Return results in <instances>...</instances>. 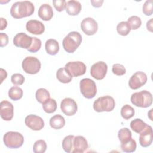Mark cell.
Instances as JSON below:
<instances>
[{"label":"cell","instance_id":"4dcf8cb0","mask_svg":"<svg viewBox=\"0 0 153 153\" xmlns=\"http://www.w3.org/2000/svg\"><path fill=\"white\" fill-rule=\"evenodd\" d=\"M74 136L69 135L66 136L62 141V148L66 152H71L73 148V140Z\"/></svg>","mask_w":153,"mask_h":153},{"label":"cell","instance_id":"4fadbf2b","mask_svg":"<svg viewBox=\"0 0 153 153\" xmlns=\"http://www.w3.org/2000/svg\"><path fill=\"white\" fill-rule=\"evenodd\" d=\"M81 27L83 32L87 35H93L97 31L98 25L93 18L87 17L81 22Z\"/></svg>","mask_w":153,"mask_h":153},{"label":"cell","instance_id":"8992f818","mask_svg":"<svg viewBox=\"0 0 153 153\" xmlns=\"http://www.w3.org/2000/svg\"><path fill=\"white\" fill-rule=\"evenodd\" d=\"M80 91L83 96L87 99L93 98L97 93L96 83L90 78H84L79 82Z\"/></svg>","mask_w":153,"mask_h":153},{"label":"cell","instance_id":"7bdbcfd3","mask_svg":"<svg viewBox=\"0 0 153 153\" xmlns=\"http://www.w3.org/2000/svg\"><path fill=\"white\" fill-rule=\"evenodd\" d=\"M1 30H4V29L6 28L7 26V22L6 20V19L1 17Z\"/></svg>","mask_w":153,"mask_h":153},{"label":"cell","instance_id":"ac0fdd59","mask_svg":"<svg viewBox=\"0 0 153 153\" xmlns=\"http://www.w3.org/2000/svg\"><path fill=\"white\" fill-rule=\"evenodd\" d=\"M88 147L86 139L82 136H74L73 140V148L72 152L82 153L85 151Z\"/></svg>","mask_w":153,"mask_h":153},{"label":"cell","instance_id":"d4e9b609","mask_svg":"<svg viewBox=\"0 0 153 153\" xmlns=\"http://www.w3.org/2000/svg\"><path fill=\"white\" fill-rule=\"evenodd\" d=\"M121 148L125 152H133L136 149V142L134 139L131 137L128 140L121 143Z\"/></svg>","mask_w":153,"mask_h":153},{"label":"cell","instance_id":"1f68e13d","mask_svg":"<svg viewBox=\"0 0 153 153\" xmlns=\"http://www.w3.org/2000/svg\"><path fill=\"white\" fill-rule=\"evenodd\" d=\"M131 132L128 128H123L118 133V137L121 143L128 140L131 137Z\"/></svg>","mask_w":153,"mask_h":153},{"label":"cell","instance_id":"ffe728a7","mask_svg":"<svg viewBox=\"0 0 153 153\" xmlns=\"http://www.w3.org/2000/svg\"><path fill=\"white\" fill-rule=\"evenodd\" d=\"M66 11L70 16H76L81 10V4L77 1H69L66 4Z\"/></svg>","mask_w":153,"mask_h":153},{"label":"cell","instance_id":"9c48e42d","mask_svg":"<svg viewBox=\"0 0 153 153\" xmlns=\"http://www.w3.org/2000/svg\"><path fill=\"white\" fill-rule=\"evenodd\" d=\"M108 71V66L106 63L102 61L97 62L94 63L90 69V74L94 79L97 80L103 79Z\"/></svg>","mask_w":153,"mask_h":153},{"label":"cell","instance_id":"60d3db41","mask_svg":"<svg viewBox=\"0 0 153 153\" xmlns=\"http://www.w3.org/2000/svg\"><path fill=\"white\" fill-rule=\"evenodd\" d=\"M103 2V1L102 0V1H93L91 0V3L92 4V5L94 7H96V8H98V7H100L102 6V4Z\"/></svg>","mask_w":153,"mask_h":153},{"label":"cell","instance_id":"74e56055","mask_svg":"<svg viewBox=\"0 0 153 153\" xmlns=\"http://www.w3.org/2000/svg\"><path fill=\"white\" fill-rule=\"evenodd\" d=\"M11 81L13 84L20 85L23 84L25 81V77L20 74L16 73L12 75L11 77Z\"/></svg>","mask_w":153,"mask_h":153},{"label":"cell","instance_id":"484cf974","mask_svg":"<svg viewBox=\"0 0 153 153\" xmlns=\"http://www.w3.org/2000/svg\"><path fill=\"white\" fill-rule=\"evenodd\" d=\"M35 96L37 101L43 104L47 100L50 99V93L47 90L44 88H41L36 90Z\"/></svg>","mask_w":153,"mask_h":153},{"label":"cell","instance_id":"d6986e66","mask_svg":"<svg viewBox=\"0 0 153 153\" xmlns=\"http://www.w3.org/2000/svg\"><path fill=\"white\" fill-rule=\"evenodd\" d=\"M38 14L42 20L48 21L51 20L53 16V8L49 4H42L39 8Z\"/></svg>","mask_w":153,"mask_h":153},{"label":"cell","instance_id":"d6a6232c","mask_svg":"<svg viewBox=\"0 0 153 153\" xmlns=\"http://www.w3.org/2000/svg\"><path fill=\"white\" fill-rule=\"evenodd\" d=\"M46 149L47 143L42 139L36 141L33 146V151L35 153H44Z\"/></svg>","mask_w":153,"mask_h":153},{"label":"cell","instance_id":"ba28073f","mask_svg":"<svg viewBox=\"0 0 153 153\" xmlns=\"http://www.w3.org/2000/svg\"><path fill=\"white\" fill-rule=\"evenodd\" d=\"M71 74L72 77H76L84 75L86 72L85 65L80 61L69 62L65 67Z\"/></svg>","mask_w":153,"mask_h":153},{"label":"cell","instance_id":"8d00e7d4","mask_svg":"<svg viewBox=\"0 0 153 153\" xmlns=\"http://www.w3.org/2000/svg\"><path fill=\"white\" fill-rule=\"evenodd\" d=\"M112 71L113 74L118 76L123 75L125 74L126 72V68H124V66L123 65L119 64V63H116L113 65L112 68Z\"/></svg>","mask_w":153,"mask_h":153},{"label":"cell","instance_id":"b9f144b4","mask_svg":"<svg viewBox=\"0 0 153 153\" xmlns=\"http://www.w3.org/2000/svg\"><path fill=\"white\" fill-rule=\"evenodd\" d=\"M1 84L3 82L4 79H5L6 78H7V73L6 72L5 70L3 69L2 68H1Z\"/></svg>","mask_w":153,"mask_h":153},{"label":"cell","instance_id":"3957f363","mask_svg":"<svg viewBox=\"0 0 153 153\" xmlns=\"http://www.w3.org/2000/svg\"><path fill=\"white\" fill-rule=\"evenodd\" d=\"M130 100L136 106L145 108L152 105V96L149 91L142 90L133 93L131 96Z\"/></svg>","mask_w":153,"mask_h":153},{"label":"cell","instance_id":"30bf717a","mask_svg":"<svg viewBox=\"0 0 153 153\" xmlns=\"http://www.w3.org/2000/svg\"><path fill=\"white\" fill-rule=\"evenodd\" d=\"M147 81V76L143 72L138 71L134 73L130 78L128 85L133 90H136L144 85Z\"/></svg>","mask_w":153,"mask_h":153},{"label":"cell","instance_id":"e0dca14e","mask_svg":"<svg viewBox=\"0 0 153 153\" xmlns=\"http://www.w3.org/2000/svg\"><path fill=\"white\" fill-rule=\"evenodd\" d=\"M26 30L30 33L34 35H41L45 30L44 24L39 20H30L26 25Z\"/></svg>","mask_w":153,"mask_h":153},{"label":"cell","instance_id":"5bb4252c","mask_svg":"<svg viewBox=\"0 0 153 153\" xmlns=\"http://www.w3.org/2000/svg\"><path fill=\"white\" fill-rule=\"evenodd\" d=\"M33 37H31L25 33H19L15 35L13 39L14 45L17 47L28 49L32 43Z\"/></svg>","mask_w":153,"mask_h":153},{"label":"cell","instance_id":"ab89813d","mask_svg":"<svg viewBox=\"0 0 153 153\" xmlns=\"http://www.w3.org/2000/svg\"><path fill=\"white\" fill-rule=\"evenodd\" d=\"M0 44L1 47L6 46L8 43V36L4 33H0Z\"/></svg>","mask_w":153,"mask_h":153},{"label":"cell","instance_id":"e575fe53","mask_svg":"<svg viewBox=\"0 0 153 153\" xmlns=\"http://www.w3.org/2000/svg\"><path fill=\"white\" fill-rule=\"evenodd\" d=\"M152 0H147L144 3L143 7H142V11L143 13L146 16H151L152 14L153 13V5H152Z\"/></svg>","mask_w":153,"mask_h":153},{"label":"cell","instance_id":"4316f807","mask_svg":"<svg viewBox=\"0 0 153 153\" xmlns=\"http://www.w3.org/2000/svg\"><path fill=\"white\" fill-rule=\"evenodd\" d=\"M8 96L13 100H18L23 96V90L17 86H13L8 91Z\"/></svg>","mask_w":153,"mask_h":153},{"label":"cell","instance_id":"83f0119b","mask_svg":"<svg viewBox=\"0 0 153 153\" xmlns=\"http://www.w3.org/2000/svg\"><path fill=\"white\" fill-rule=\"evenodd\" d=\"M42 108L48 114L54 112L57 109V103L54 99L50 98L42 104Z\"/></svg>","mask_w":153,"mask_h":153},{"label":"cell","instance_id":"5b68a950","mask_svg":"<svg viewBox=\"0 0 153 153\" xmlns=\"http://www.w3.org/2000/svg\"><path fill=\"white\" fill-rule=\"evenodd\" d=\"M5 145L9 148H18L22 146L24 142L23 135L17 131H8L3 137Z\"/></svg>","mask_w":153,"mask_h":153},{"label":"cell","instance_id":"6da1fadb","mask_svg":"<svg viewBox=\"0 0 153 153\" xmlns=\"http://www.w3.org/2000/svg\"><path fill=\"white\" fill-rule=\"evenodd\" d=\"M34 10V5L30 1H18L12 5L10 14L15 19H21L31 16Z\"/></svg>","mask_w":153,"mask_h":153},{"label":"cell","instance_id":"8fae6325","mask_svg":"<svg viewBox=\"0 0 153 153\" xmlns=\"http://www.w3.org/2000/svg\"><path fill=\"white\" fill-rule=\"evenodd\" d=\"M62 112L68 116L74 115L78 110V106L75 101L69 97L65 98L60 103Z\"/></svg>","mask_w":153,"mask_h":153},{"label":"cell","instance_id":"7402d4cb","mask_svg":"<svg viewBox=\"0 0 153 153\" xmlns=\"http://www.w3.org/2000/svg\"><path fill=\"white\" fill-rule=\"evenodd\" d=\"M56 77L60 82L64 84L70 82L72 78V75L65 68H60L57 70Z\"/></svg>","mask_w":153,"mask_h":153},{"label":"cell","instance_id":"9a60e30c","mask_svg":"<svg viewBox=\"0 0 153 153\" xmlns=\"http://www.w3.org/2000/svg\"><path fill=\"white\" fill-rule=\"evenodd\" d=\"M0 115L5 121H10L14 115V107L11 103L3 100L0 103Z\"/></svg>","mask_w":153,"mask_h":153},{"label":"cell","instance_id":"603a6c76","mask_svg":"<svg viewBox=\"0 0 153 153\" xmlns=\"http://www.w3.org/2000/svg\"><path fill=\"white\" fill-rule=\"evenodd\" d=\"M49 123L51 128L58 130L64 127L65 124V120L62 115L56 114L50 118Z\"/></svg>","mask_w":153,"mask_h":153},{"label":"cell","instance_id":"2e32d148","mask_svg":"<svg viewBox=\"0 0 153 153\" xmlns=\"http://www.w3.org/2000/svg\"><path fill=\"white\" fill-rule=\"evenodd\" d=\"M139 143L142 147H148L152 142L153 134L152 128L151 126L147 125L146 127L140 133Z\"/></svg>","mask_w":153,"mask_h":153},{"label":"cell","instance_id":"7c38bea8","mask_svg":"<svg viewBox=\"0 0 153 153\" xmlns=\"http://www.w3.org/2000/svg\"><path fill=\"white\" fill-rule=\"evenodd\" d=\"M25 124L32 130H40L44 127V122L42 118L36 115H27L25 120Z\"/></svg>","mask_w":153,"mask_h":153},{"label":"cell","instance_id":"44dd1931","mask_svg":"<svg viewBox=\"0 0 153 153\" xmlns=\"http://www.w3.org/2000/svg\"><path fill=\"white\" fill-rule=\"evenodd\" d=\"M47 53L50 55H56L59 51V44L56 39H49L45 44Z\"/></svg>","mask_w":153,"mask_h":153},{"label":"cell","instance_id":"836d02e7","mask_svg":"<svg viewBox=\"0 0 153 153\" xmlns=\"http://www.w3.org/2000/svg\"><path fill=\"white\" fill-rule=\"evenodd\" d=\"M127 23H128L130 29L136 30L139 28L142 24V21L140 17L136 16H133L129 17L127 20Z\"/></svg>","mask_w":153,"mask_h":153},{"label":"cell","instance_id":"ee69618b","mask_svg":"<svg viewBox=\"0 0 153 153\" xmlns=\"http://www.w3.org/2000/svg\"><path fill=\"white\" fill-rule=\"evenodd\" d=\"M152 19H151L146 23V28L150 32H152Z\"/></svg>","mask_w":153,"mask_h":153},{"label":"cell","instance_id":"7a4b0ae2","mask_svg":"<svg viewBox=\"0 0 153 153\" xmlns=\"http://www.w3.org/2000/svg\"><path fill=\"white\" fill-rule=\"evenodd\" d=\"M82 41L81 35L75 31L69 32L63 39L62 42L65 50L69 53H74L80 45Z\"/></svg>","mask_w":153,"mask_h":153},{"label":"cell","instance_id":"f1b7e54d","mask_svg":"<svg viewBox=\"0 0 153 153\" xmlns=\"http://www.w3.org/2000/svg\"><path fill=\"white\" fill-rule=\"evenodd\" d=\"M121 117L125 120H128L134 115V109L129 105H125L121 109Z\"/></svg>","mask_w":153,"mask_h":153},{"label":"cell","instance_id":"cb8c5ba5","mask_svg":"<svg viewBox=\"0 0 153 153\" xmlns=\"http://www.w3.org/2000/svg\"><path fill=\"white\" fill-rule=\"evenodd\" d=\"M147 126V124L141 119L136 118L131 121L130 127L134 132L140 134Z\"/></svg>","mask_w":153,"mask_h":153},{"label":"cell","instance_id":"277c9868","mask_svg":"<svg viewBox=\"0 0 153 153\" xmlns=\"http://www.w3.org/2000/svg\"><path fill=\"white\" fill-rule=\"evenodd\" d=\"M115 106L114 98L110 96H105L97 98L93 103V109L97 112L112 111Z\"/></svg>","mask_w":153,"mask_h":153},{"label":"cell","instance_id":"d590c367","mask_svg":"<svg viewBox=\"0 0 153 153\" xmlns=\"http://www.w3.org/2000/svg\"><path fill=\"white\" fill-rule=\"evenodd\" d=\"M41 47V41L36 37H33L32 43L30 47L27 49V50L29 52L36 53L40 49Z\"/></svg>","mask_w":153,"mask_h":153},{"label":"cell","instance_id":"52a82bcc","mask_svg":"<svg viewBox=\"0 0 153 153\" xmlns=\"http://www.w3.org/2000/svg\"><path fill=\"white\" fill-rule=\"evenodd\" d=\"M22 66L23 70L29 74H37L41 67L40 61L35 57H26L23 59Z\"/></svg>","mask_w":153,"mask_h":153},{"label":"cell","instance_id":"f546056e","mask_svg":"<svg viewBox=\"0 0 153 153\" xmlns=\"http://www.w3.org/2000/svg\"><path fill=\"white\" fill-rule=\"evenodd\" d=\"M117 30L120 35L126 36L130 32L131 29L127 22L123 21L118 24L117 26Z\"/></svg>","mask_w":153,"mask_h":153},{"label":"cell","instance_id":"f35d334b","mask_svg":"<svg viewBox=\"0 0 153 153\" xmlns=\"http://www.w3.org/2000/svg\"><path fill=\"white\" fill-rule=\"evenodd\" d=\"M53 3L56 10L59 12L62 11L66 7V2L65 0H54Z\"/></svg>","mask_w":153,"mask_h":153}]
</instances>
